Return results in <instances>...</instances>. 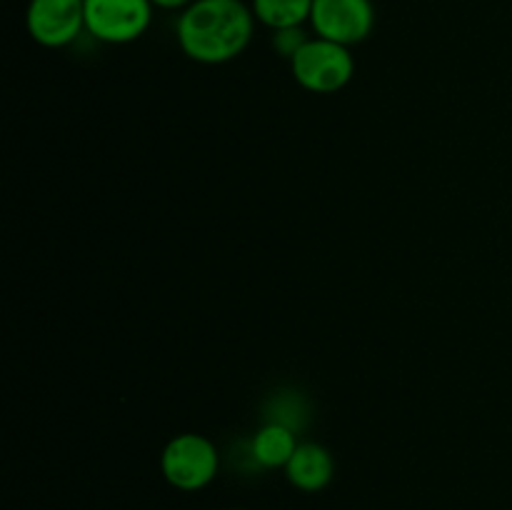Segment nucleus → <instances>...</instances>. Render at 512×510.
<instances>
[{
  "label": "nucleus",
  "mask_w": 512,
  "mask_h": 510,
  "mask_svg": "<svg viewBox=\"0 0 512 510\" xmlns=\"http://www.w3.org/2000/svg\"><path fill=\"white\" fill-rule=\"evenodd\" d=\"M150 3H153L155 8L163 10H185L190 3H195V0H150Z\"/></svg>",
  "instance_id": "9b49d317"
},
{
  "label": "nucleus",
  "mask_w": 512,
  "mask_h": 510,
  "mask_svg": "<svg viewBox=\"0 0 512 510\" xmlns=\"http://www.w3.org/2000/svg\"><path fill=\"white\" fill-rule=\"evenodd\" d=\"M295 83L308 93L330 95L343 90L355 75V58L348 45L328 38H310L290 60Z\"/></svg>",
  "instance_id": "f03ea898"
},
{
  "label": "nucleus",
  "mask_w": 512,
  "mask_h": 510,
  "mask_svg": "<svg viewBox=\"0 0 512 510\" xmlns=\"http://www.w3.org/2000/svg\"><path fill=\"white\" fill-rule=\"evenodd\" d=\"M308 40H310V35L305 33L303 25H295V28L273 30V35H270V45H273L275 53L283 55V58H288V60H293L295 53H298V50L303 48Z\"/></svg>",
  "instance_id": "9d476101"
},
{
  "label": "nucleus",
  "mask_w": 512,
  "mask_h": 510,
  "mask_svg": "<svg viewBox=\"0 0 512 510\" xmlns=\"http://www.w3.org/2000/svg\"><path fill=\"white\" fill-rule=\"evenodd\" d=\"M153 10L150 0H85V33L100 43H133L148 33Z\"/></svg>",
  "instance_id": "20e7f679"
},
{
  "label": "nucleus",
  "mask_w": 512,
  "mask_h": 510,
  "mask_svg": "<svg viewBox=\"0 0 512 510\" xmlns=\"http://www.w3.org/2000/svg\"><path fill=\"white\" fill-rule=\"evenodd\" d=\"M230 510H240V508H230Z\"/></svg>",
  "instance_id": "f8f14e48"
},
{
  "label": "nucleus",
  "mask_w": 512,
  "mask_h": 510,
  "mask_svg": "<svg viewBox=\"0 0 512 510\" xmlns=\"http://www.w3.org/2000/svg\"><path fill=\"white\" fill-rule=\"evenodd\" d=\"M25 28L43 48H68L85 33V0H30Z\"/></svg>",
  "instance_id": "39448f33"
},
{
  "label": "nucleus",
  "mask_w": 512,
  "mask_h": 510,
  "mask_svg": "<svg viewBox=\"0 0 512 510\" xmlns=\"http://www.w3.org/2000/svg\"><path fill=\"white\" fill-rule=\"evenodd\" d=\"M220 470V453L210 438L200 433H180L165 443L160 453V473L183 493L208 488Z\"/></svg>",
  "instance_id": "7ed1b4c3"
},
{
  "label": "nucleus",
  "mask_w": 512,
  "mask_h": 510,
  "mask_svg": "<svg viewBox=\"0 0 512 510\" xmlns=\"http://www.w3.org/2000/svg\"><path fill=\"white\" fill-rule=\"evenodd\" d=\"M315 0H250L255 20L270 30L295 28L310 23Z\"/></svg>",
  "instance_id": "1a4fd4ad"
},
{
  "label": "nucleus",
  "mask_w": 512,
  "mask_h": 510,
  "mask_svg": "<svg viewBox=\"0 0 512 510\" xmlns=\"http://www.w3.org/2000/svg\"><path fill=\"white\" fill-rule=\"evenodd\" d=\"M310 28L318 38L353 48L373 33L375 5L373 0H315Z\"/></svg>",
  "instance_id": "423d86ee"
},
{
  "label": "nucleus",
  "mask_w": 512,
  "mask_h": 510,
  "mask_svg": "<svg viewBox=\"0 0 512 510\" xmlns=\"http://www.w3.org/2000/svg\"><path fill=\"white\" fill-rule=\"evenodd\" d=\"M283 470L293 488L303 490V493H320L333 480L335 460L325 445L300 443Z\"/></svg>",
  "instance_id": "0eeeda50"
},
{
  "label": "nucleus",
  "mask_w": 512,
  "mask_h": 510,
  "mask_svg": "<svg viewBox=\"0 0 512 510\" xmlns=\"http://www.w3.org/2000/svg\"><path fill=\"white\" fill-rule=\"evenodd\" d=\"M298 433L290 430L288 425L280 423H265L255 430L253 440H250V455L260 468H285L293 453L298 450Z\"/></svg>",
  "instance_id": "6e6552de"
},
{
  "label": "nucleus",
  "mask_w": 512,
  "mask_h": 510,
  "mask_svg": "<svg viewBox=\"0 0 512 510\" xmlns=\"http://www.w3.org/2000/svg\"><path fill=\"white\" fill-rule=\"evenodd\" d=\"M255 23L253 8L245 0H195L180 10L175 38L195 63L223 65L245 53Z\"/></svg>",
  "instance_id": "f257e3e1"
}]
</instances>
